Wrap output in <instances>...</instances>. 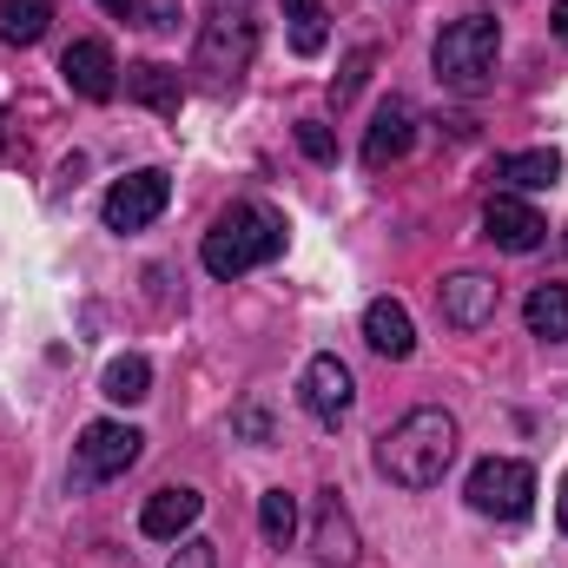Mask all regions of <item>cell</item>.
I'll return each instance as SVG.
<instances>
[{"label": "cell", "mask_w": 568, "mask_h": 568, "mask_svg": "<svg viewBox=\"0 0 568 568\" xmlns=\"http://www.w3.org/2000/svg\"><path fill=\"white\" fill-rule=\"evenodd\" d=\"M456 417L449 410H410V417H397V424L377 436V469L397 483V489H436L443 483V469L456 463Z\"/></svg>", "instance_id": "1"}, {"label": "cell", "mask_w": 568, "mask_h": 568, "mask_svg": "<svg viewBox=\"0 0 568 568\" xmlns=\"http://www.w3.org/2000/svg\"><path fill=\"white\" fill-rule=\"evenodd\" d=\"M278 252H284V219L272 205H258V199H239L232 212L212 219V232H205V245H199V265H205L212 278H245V272L272 265Z\"/></svg>", "instance_id": "2"}, {"label": "cell", "mask_w": 568, "mask_h": 568, "mask_svg": "<svg viewBox=\"0 0 568 568\" xmlns=\"http://www.w3.org/2000/svg\"><path fill=\"white\" fill-rule=\"evenodd\" d=\"M258 60V20L245 7H219L199 20V53H192V73L205 93H232Z\"/></svg>", "instance_id": "3"}, {"label": "cell", "mask_w": 568, "mask_h": 568, "mask_svg": "<svg viewBox=\"0 0 568 568\" xmlns=\"http://www.w3.org/2000/svg\"><path fill=\"white\" fill-rule=\"evenodd\" d=\"M496 53H503V27H496V13H463V20H449L443 33H436V80L443 87H456V93H483L489 87V73H496Z\"/></svg>", "instance_id": "4"}, {"label": "cell", "mask_w": 568, "mask_h": 568, "mask_svg": "<svg viewBox=\"0 0 568 568\" xmlns=\"http://www.w3.org/2000/svg\"><path fill=\"white\" fill-rule=\"evenodd\" d=\"M469 509L476 516H496V523H523L529 509H536V469L529 463H516V456H483L476 469H469Z\"/></svg>", "instance_id": "5"}, {"label": "cell", "mask_w": 568, "mask_h": 568, "mask_svg": "<svg viewBox=\"0 0 568 568\" xmlns=\"http://www.w3.org/2000/svg\"><path fill=\"white\" fill-rule=\"evenodd\" d=\"M140 449H145V436L133 424H113V417L87 424L80 443H73V489H100V483L126 476L140 463Z\"/></svg>", "instance_id": "6"}, {"label": "cell", "mask_w": 568, "mask_h": 568, "mask_svg": "<svg viewBox=\"0 0 568 568\" xmlns=\"http://www.w3.org/2000/svg\"><path fill=\"white\" fill-rule=\"evenodd\" d=\"M165 205H172V179H165L159 165H140V172H126V179L106 192L100 219H106V232H145Z\"/></svg>", "instance_id": "7"}, {"label": "cell", "mask_w": 568, "mask_h": 568, "mask_svg": "<svg viewBox=\"0 0 568 568\" xmlns=\"http://www.w3.org/2000/svg\"><path fill=\"white\" fill-rule=\"evenodd\" d=\"M483 239H489L496 252H509V258H529V252L549 245V219H542L523 192H496V199L483 205Z\"/></svg>", "instance_id": "8"}, {"label": "cell", "mask_w": 568, "mask_h": 568, "mask_svg": "<svg viewBox=\"0 0 568 568\" xmlns=\"http://www.w3.org/2000/svg\"><path fill=\"white\" fill-rule=\"evenodd\" d=\"M297 397H304V410H311L317 424L337 429L344 417H351V404H357V377H351V364H344V357H331V351H324V357H311V364H304Z\"/></svg>", "instance_id": "9"}, {"label": "cell", "mask_w": 568, "mask_h": 568, "mask_svg": "<svg viewBox=\"0 0 568 568\" xmlns=\"http://www.w3.org/2000/svg\"><path fill=\"white\" fill-rule=\"evenodd\" d=\"M496 297H503V284L483 278V272H456V278L436 284L443 324H456V331H483V324L496 317Z\"/></svg>", "instance_id": "10"}, {"label": "cell", "mask_w": 568, "mask_h": 568, "mask_svg": "<svg viewBox=\"0 0 568 568\" xmlns=\"http://www.w3.org/2000/svg\"><path fill=\"white\" fill-rule=\"evenodd\" d=\"M60 73L80 100H113L120 93V67H113V47L106 40H73L60 53Z\"/></svg>", "instance_id": "11"}, {"label": "cell", "mask_w": 568, "mask_h": 568, "mask_svg": "<svg viewBox=\"0 0 568 568\" xmlns=\"http://www.w3.org/2000/svg\"><path fill=\"white\" fill-rule=\"evenodd\" d=\"M410 145H417V106H410V100H384L377 120H371V133H364V165L384 172V165H397Z\"/></svg>", "instance_id": "12"}, {"label": "cell", "mask_w": 568, "mask_h": 568, "mask_svg": "<svg viewBox=\"0 0 568 568\" xmlns=\"http://www.w3.org/2000/svg\"><path fill=\"white\" fill-rule=\"evenodd\" d=\"M199 509H205V496H199V489H185V483H165L159 496H145L140 529L152 536V542H179V536L199 523Z\"/></svg>", "instance_id": "13"}, {"label": "cell", "mask_w": 568, "mask_h": 568, "mask_svg": "<svg viewBox=\"0 0 568 568\" xmlns=\"http://www.w3.org/2000/svg\"><path fill=\"white\" fill-rule=\"evenodd\" d=\"M364 344H371L377 357L404 364V357L417 351V324H410V311H404L397 297H371V304H364Z\"/></svg>", "instance_id": "14"}, {"label": "cell", "mask_w": 568, "mask_h": 568, "mask_svg": "<svg viewBox=\"0 0 568 568\" xmlns=\"http://www.w3.org/2000/svg\"><path fill=\"white\" fill-rule=\"evenodd\" d=\"M311 542H317V562H324V568H351V562H357V529H351V509L337 503V489H324V496H317Z\"/></svg>", "instance_id": "15"}, {"label": "cell", "mask_w": 568, "mask_h": 568, "mask_svg": "<svg viewBox=\"0 0 568 568\" xmlns=\"http://www.w3.org/2000/svg\"><path fill=\"white\" fill-rule=\"evenodd\" d=\"M126 100H140L145 113H159V120H179V106H185L179 67H165V60H140V67H126Z\"/></svg>", "instance_id": "16"}, {"label": "cell", "mask_w": 568, "mask_h": 568, "mask_svg": "<svg viewBox=\"0 0 568 568\" xmlns=\"http://www.w3.org/2000/svg\"><path fill=\"white\" fill-rule=\"evenodd\" d=\"M562 179V152L556 145H529V152H503L496 159V185L503 192H549Z\"/></svg>", "instance_id": "17"}, {"label": "cell", "mask_w": 568, "mask_h": 568, "mask_svg": "<svg viewBox=\"0 0 568 568\" xmlns=\"http://www.w3.org/2000/svg\"><path fill=\"white\" fill-rule=\"evenodd\" d=\"M523 324L542 344H568V284H536L529 304H523Z\"/></svg>", "instance_id": "18"}, {"label": "cell", "mask_w": 568, "mask_h": 568, "mask_svg": "<svg viewBox=\"0 0 568 568\" xmlns=\"http://www.w3.org/2000/svg\"><path fill=\"white\" fill-rule=\"evenodd\" d=\"M47 27H53V0H0V40L33 47L47 40Z\"/></svg>", "instance_id": "19"}, {"label": "cell", "mask_w": 568, "mask_h": 568, "mask_svg": "<svg viewBox=\"0 0 568 568\" xmlns=\"http://www.w3.org/2000/svg\"><path fill=\"white\" fill-rule=\"evenodd\" d=\"M100 390H106L113 404H145V397H152V364L133 357V351H126V357H113V364H106V377H100Z\"/></svg>", "instance_id": "20"}, {"label": "cell", "mask_w": 568, "mask_h": 568, "mask_svg": "<svg viewBox=\"0 0 568 568\" xmlns=\"http://www.w3.org/2000/svg\"><path fill=\"white\" fill-rule=\"evenodd\" d=\"M284 20H291V47L311 60V53H324V40H331V20H324V7L317 0H284Z\"/></svg>", "instance_id": "21"}, {"label": "cell", "mask_w": 568, "mask_h": 568, "mask_svg": "<svg viewBox=\"0 0 568 568\" xmlns=\"http://www.w3.org/2000/svg\"><path fill=\"white\" fill-rule=\"evenodd\" d=\"M258 529H265L272 549H291V536H297V496L291 489H265L258 496Z\"/></svg>", "instance_id": "22"}, {"label": "cell", "mask_w": 568, "mask_h": 568, "mask_svg": "<svg viewBox=\"0 0 568 568\" xmlns=\"http://www.w3.org/2000/svg\"><path fill=\"white\" fill-rule=\"evenodd\" d=\"M371 67H377V53H371V47H357V53L344 60V73L331 80V100H337V106H351V100H357V87L371 80Z\"/></svg>", "instance_id": "23"}, {"label": "cell", "mask_w": 568, "mask_h": 568, "mask_svg": "<svg viewBox=\"0 0 568 568\" xmlns=\"http://www.w3.org/2000/svg\"><path fill=\"white\" fill-rule=\"evenodd\" d=\"M297 145H304V159H317V165H331V159H337V140H331V126H324V120H297Z\"/></svg>", "instance_id": "24"}, {"label": "cell", "mask_w": 568, "mask_h": 568, "mask_svg": "<svg viewBox=\"0 0 568 568\" xmlns=\"http://www.w3.org/2000/svg\"><path fill=\"white\" fill-rule=\"evenodd\" d=\"M165 568H219V549H212L205 536H179V556Z\"/></svg>", "instance_id": "25"}, {"label": "cell", "mask_w": 568, "mask_h": 568, "mask_svg": "<svg viewBox=\"0 0 568 568\" xmlns=\"http://www.w3.org/2000/svg\"><path fill=\"white\" fill-rule=\"evenodd\" d=\"M140 20L152 33H165V27H179V0H140Z\"/></svg>", "instance_id": "26"}, {"label": "cell", "mask_w": 568, "mask_h": 568, "mask_svg": "<svg viewBox=\"0 0 568 568\" xmlns=\"http://www.w3.org/2000/svg\"><path fill=\"white\" fill-rule=\"evenodd\" d=\"M239 429H245L252 443H272V417H265V404H245V410H239Z\"/></svg>", "instance_id": "27"}, {"label": "cell", "mask_w": 568, "mask_h": 568, "mask_svg": "<svg viewBox=\"0 0 568 568\" xmlns=\"http://www.w3.org/2000/svg\"><path fill=\"white\" fill-rule=\"evenodd\" d=\"M549 33L568 47V0H556V7H549Z\"/></svg>", "instance_id": "28"}, {"label": "cell", "mask_w": 568, "mask_h": 568, "mask_svg": "<svg viewBox=\"0 0 568 568\" xmlns=\"http://www.w3.org/2000/svg\"><path fill=\"white\" fill-rule=\"evenodd\" d=\"M556 516H562V536H568V476H562V489H556Z\"/></svg>", "instance_id": "29"}, {"label": "cell", "mask_w": 568, "mask_h": 568, "mask_svg": "<svg viewBox=\"0 0 568 568\" xmlns=\"http://www.w3.org/2000/svg\"><path fill=\"white\" fill-rule=\"evenodd\" d=\"M100 7H106V13H133V0H100Z\"/></svg>", "instance_id": "30"}]
</instances>
